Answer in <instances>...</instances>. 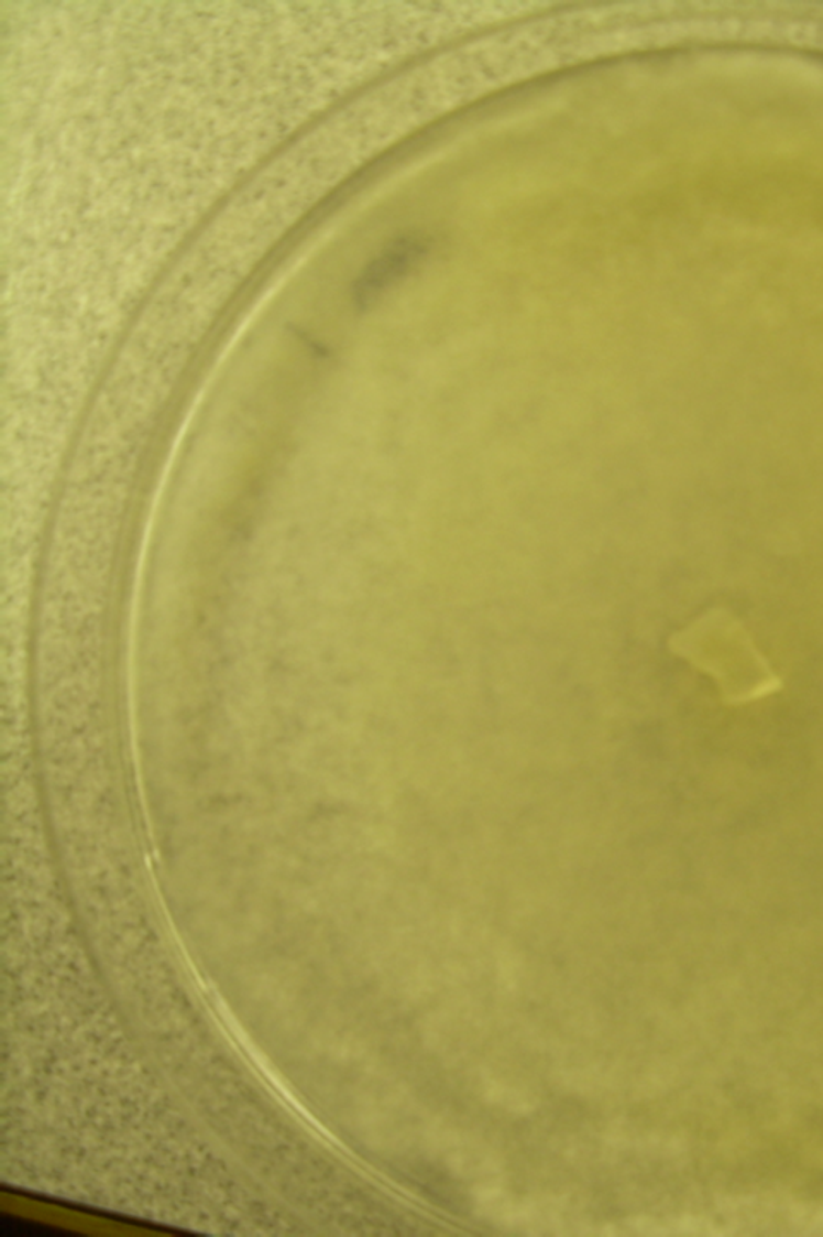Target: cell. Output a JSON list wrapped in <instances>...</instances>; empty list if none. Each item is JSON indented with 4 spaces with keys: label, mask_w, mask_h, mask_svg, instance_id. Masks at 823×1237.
<instances>
[{
    "label": "cell",
    "mask_w": 823,
    "mask_h": 1237,
    "mask_svg": "<svg viewBox=\"0 0 823 1237\" xmlns=\"http://www.w3.org/2000/svg\"><path fill=\"white\" fill-rule=\"evenodd\" d=\"M424 250H426V247L420 241H404L398 247L393 248L362 279L361 287H359V301L367 303L385 290L386 285L392 284L395 279L402 278V273L407 272L408 267L414 265L423 257Z\"/></svg>",
    "instance_id": "1"
}]
</instances>
